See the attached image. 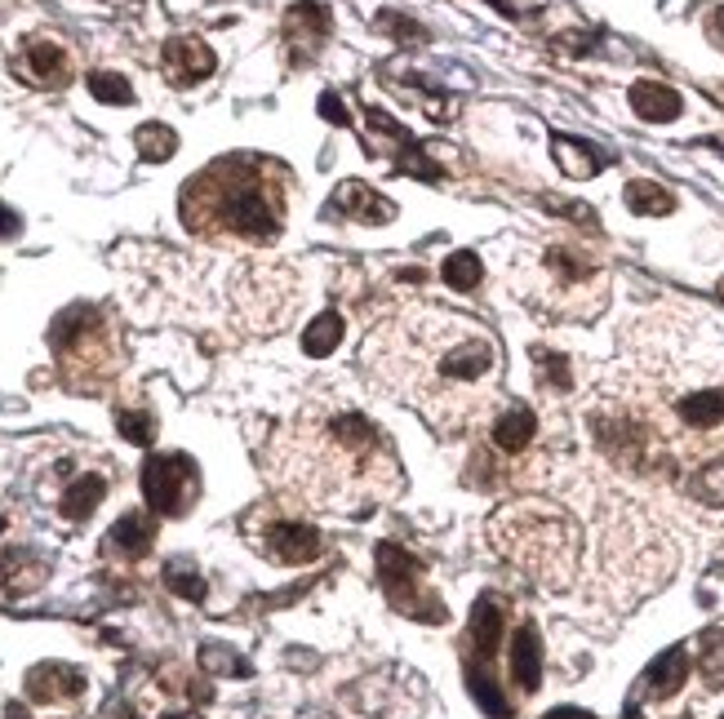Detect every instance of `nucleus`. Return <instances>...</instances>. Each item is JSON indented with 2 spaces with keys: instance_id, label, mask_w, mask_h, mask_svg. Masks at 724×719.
<instances>
[{
  "instance_id": "obj_1",
  "label": "nucleus",
  "mask_w": 724,
  "mask_h": 719,
  "mask_svg": "<svg viewBox=\"0 0 724 719\" xmlns=\"http://www.w3.org/2000/svg\"><path fill=\"white\" fill-rule=\"evenodd\" d=\"M369 377L413 404L440 435L471 426L498 386V343L462 316L418 312L378 329L364 347Z\"/></svg>"
},
{
  "instance_id": "obj_2",
  "label": "nucleus",
  "mask_w": 724,
  "mask_h": 719,
  "mask_svg": "<svg viewBox=\"0 0 724 719\" xmlns=\"http://www.w3.org/2000/svg\"><path fill=\"white\" fill-rule=\"evenodd\" d=\"M281 475L325 511H369L400 489V462L361 408H330L290 431Z\"/></svg>"
},
{
  "instance_id": "obj_3",
  "label": "nucleus",
  "mask_w": 724,
  "mask_h": 719,
  "mask_svg": "<svg viewBox=\"0 0 724 719\" xmlns=\"http://www.w3.org/2000/svg\"><path fill=\"white\" fill-rule=\"evenodd\" d=\"M183 223L200 236H241L272 245L285 227V191L254 156H227L196 174L183 191Z\"/></svg>"
},
{
  "instance_id": "obj_4",
  "label": "nucleus",
  "mask_w": 724,
  "mask_h": 719,
  "mask_svg": "<svg viewBox=\"0 0 724 719\" xmlns=\"http://www.w3.org/2000/svg\"><path fill=\"white\" fill-rule=\"evenodd\" d=\"M489 542L493 551L525 569L534 582L551 587V591H565L574 569H578V551H583V538H578V524L551 506V502H507L489 515Z\"/></svg>"
},
{
  "instance_id": "obj_5",
  "label": "nucleus",
  "mask_w": 724,
  "mask_h": 719,
  "mask_svg": "<svg viewBox=\"0 0 724 719\" xmlns=\"http://www.w3.org/2000/svg\"><path fill=\"white\" fill-rule=\"evenodd\" d=\"M49 347H53V356L62 364V382L67 386H102L107 377H111V368H116V347H111V334H107V325H102V316L94 312V307H67L58 321H53V329H49Z\"/></svg>"
},
{
  "instance_id": "obj_6",
  "label": "nucleus",
  "mask_w": 724,
  "mask_h": 719,
  "mask_svg": "<svg viewBox=\"0 0 724 719\" xmlns=\"http://www.w3.org/2000/svg\"><path fill=\"white\" fill-rule=\"evenodd\" d=\"M378 582H382L391 609H400V613H409V618H422V622H444L440 595L427 587L422 560H413L404 546L378 542Z\"/></svg>"
},
{
  "instance_id": "obj_7",
  "label": "nucleus",
  "mask_w": 724,
  "mask_h": 719,
  "mask_svg": "<svg viewBox=\"0 0 724 719\" xmlns=\"http://www.w3.org/2000/svg\"><path fill=\"white\" fill-rule=\"evenodd\" d=\"M196 493H200V475L187 453H156L143 462V498L151 515H165V520L187 515Z\"/></svg>"
},
{
  "instance_id": "obj_8",
  "label": "nucleus",
  "mask_w": 724,
  "mask_h": 719,
  "mask_svg": "<svg viewBox=\"0 0 724 719\" xmlns=\"http://www.w3.org/2000/svg\"><path fill=\"white\" fill-rule=\"evenodd\" d=\"M364 120H369V134H373V138H369V142H373V147H369L373 156H378V151H387V156L395 160V169H400V174H413V178L440 183V174H444V169H440V165L427 156V147H418V142H413V134H409L404 125H395V120H391L382 107H364Z\"/></svg>"
},
{
  "instance_id": "obj_9",
  "label": "nucleus",
  "mask_w": 724,
  "mask_h": 719,
  "mask_svg": "<svg viewBox=\"0 0 724 719\" xmlns=\"http://www.w3.org/2000/svg\"><path fill=\"white\" fill-rule=\"evenodd\" d=\"M330 31H334V13H330L325 4H316V0H299V4H290V9H285V18H281L285 53H290V62H294V67L316 62V53L325 49Z\"/></svg>"
},
{
  "instance_id": "obj_10",
  "label": "nucleus",
  "mask_w": 724,
  "mask_h": 719,
  "mask_svg": "<svg viewBox=\"0 0 724 719\" xmlns=\"http://www.w3.org/2000/svg\"><path fill=\"white\" fill-rule=\"evenodd\" d=\"M13 71H18V80H27L36 89H62V85H71V53L58 36H27L18 45Z\"/></svg>"
},
{
  "instance_id": "obj_11",
  "label": "nucleus",
  "mask_w": 724,
  "mask_h": 719,
  "mask_svg": "<svg viewBox=\"0 0 724 719\" xmlns=\"http://www.w3.org/2000/svg\"><path fill=\"white\" fill-rule=\"evenodd\" d=\"M263 555H272L276 564H307L325 551V538L321 529H312L307 520H272L258 538Z\"/></svg>"
},
{
  "instance_id": "obj_12",
  "label": "nucleus",
  "mask_w": 724,
  "mask_h": 719,
  "mask_svg": "<svg viewBox=\"0 0 724 719\" xmlns=\"http://www.w3.org/2000/svg\"><path fill=\"white\" fill-rule=\"evenodd\" d=\"M214 67H218V53H214L200 36H174V40H165V49H160V71H165V80L178 85V89H187V85L214 76Z\"/></svg>"
},
{
  "instance_id": "obj_13",
  "label": "nucleus",
  "mask_w": 724,
  "mask_h": 719,
  "mask_svg": "<svg viewBox=\"0 0 724 719\" xmlns=\"http://www.w3.org/2000/svg\"><path fill=\"white\" fill-rule=\"evenodd\" d=\"M325 214H330V218H348V223H369V227H378V223H391V218H395V205H391L387 196H378V191H373L369 183H361V178H343V183L334 187Z\"/></svg>"
},
{
  "instance_id": "obj_14",
  "label": "nucleus",
  "mask_w": 724,
  "mask_h": 719,
  "mask_svg": "<svg viewBox=\"0 0 724 719\" xmlns=\"http://www.w3.org/2000/svg\"><path fill=\"white\" fill-rule=\"evenodd\" d=\"M80 693H85V671L67 667V662H40L27 671V698L31 702L58 707V702H76Z\"/></svg>"
},
{
  "instance_id": "obj_15",
  "label": "nucleus",
  "mask_w": 724,
  "mask_h": 719,
  "mask_svg": "<svg viewBox=\"0 0 724 719\" xmlns=\"http://www.w3.org/2000/svg\"><path fill=\"white\" fill-rule=\"evenodd\" d=\"M511 684L520 698L538 693V684H542V636L534 622H520L511 631Z\"/></svg>"
},
{
  "instance_id": "obj_16",
  "label": "nucleus",
  "mask_w": 724,
  "mask_h": 719,
  "mask_svg": "<svg viewBox=\"0 0 724 719\" xmlns=\"http://www.w3.org/2000/svg\"><path fill=\"white\" fill-rule=\"evenodd\" d=\"M489 440H493V449H498V453L520 457V453H525V449L538 440V417H534V408H525V404L502 408V413L493 417V426H489Z\"/></svg>"
},
{
  "instance_id": "obj_17",
  "label": "nucleus",
  "mask_w": 724,
  "mask_h": 719,
  "mask_svg": "<svg viewBox=\"0 0 724 719\" xmlns=\"http://www.w3.org/2000/svg\"><path fill=\"white\" fill-rule=\"evenodd\" d=\"M151 542H156V520L151 515H143V511H129V515H120L116 524H111V533H107V555H120V560H143L147 551H151Z\"/></svg>"
},
{
  "instance_id": "obj_18",
  "label": "nucleus",
  "mask_w": 724,
  "mask_h": 719,
  "mask_svg": "<svg viewBox=\"0 0 724 719\" xmlns=\"http://www.w3.org/2000/svg\"><path fill=\"white\" fill-rule=\"evenodd\" d=\"M632 111L640 120H649V125H667V120H676L685 111V98L663 80H636L632 85Z\"/></svg>"
},
{
  "instance_id": "obj_19",
  "label": "nucleus",
  "mask_w": 724,
  "mask_h": 719,
  "mask_svg": "<svg viewBox=\"0 0 724 719\" xmlns=\"http://www.w3.org/2000/svg\"><path fill=\"white\" fill-rule=\"evenodd\" d=\"M685 680H689V649H667L649 671H645V693L654 698V702H667V698H676L681 689H685Z\"/></svg>"
},
{
  "instance_id": "obj_20",
  "label": "nucleus",
  "mask_w": 724,
  "mask_h": 719,
  "mask_svg": "<svg viewBox=\"0 0 724 719\" xmlns=\"http://www.w3.org/2000/svg\"><path fill=\"white\" fill-rule=\"evenodd\" d=\"M551 156H556V165L569 174V178H596L605 165H609V156H600L591 142H583V138H569V134H551Z\"/></svg>"
},
{
  "instance_id": "obj_21",
  "label": "nucleus",
  "mask_w": 724,
  "mask_h": 719,
  "mask_svg": "<svg viewBox=\"0 0 724 719\" xmlns=\"http://www.w3.org/2000/svg\"><path fill=\"white\" fill-rule=\"evenodd\" d=\"M502 622H507L502 604H498L493 595H480V600H476V609H471V649H476L471 658L493 662L498 640H502Z\"/></svg>"
},
{
  "instance_id": "obj_22",
  "label": "nucleus",
  "mask_w": 724,
  "mask_h": 719,
  "mask_svg": "<svg viewBox=\"0 0 724 719\" xmlns=\"http://www.w3.org/2000/svg\"><path fill=\"white\" fill-rule=\"evenodd\" d=\"M102 498H107V480L89 471V475H80V480H71V484L62 489V498H58V515L71 520V524H80V520H89V515L98 511Z\"/></svg>"
},
{
  "instance_id": "obj_23",
  "label": "nucleus",
  "mask_w": 724,
  "mask_h": 719,
  "mask_svg": "<svg viewBox=\"0 0 724 719\" xmlns=\"http://www.w3.org/2000/svg\"><path fill=\"white\" fill-rule=\"evenodd\" d=\"M45 573H49V564H45L40 555H31V551H13V555L0 560V591H13V595L36 591V587L45 582Z\"/></svg>"
},
{
  "instance_id": "obj_24",
  "label": "nucleus",
  "mask_w": 724,
  "mask_h": 719,
  "mask_svg": "<svg viewBox=\"0 0 724 719\" xmlns=\"http://www.w3.org/2000/svg\"><path fill=\"white\" fill-rule=\"evenodd\" d=\"M676 413H681L685 426L712 431V426H721L724 422V391H694V395H685V400L676 404Z\"/></svg>"
},
{
  "instance_id": "obj_25",
  "label": "nucleus",
  "mask_w": 724,
  "mask_h": 719,
  "mask_svg": "<svg viewBox=\"0 0 724 719\" xmlns=\"http://www.w3.org/2000/svg\"><path fill=\"white\" fill-rule=\"evenodd\" d=\"M627 209L640 218H663L676 209V196L654 178H636V183H627Z\"/></svg>"
},
{
  "instance_id": "obj_26",
  "label": "nucleus",
  "mask_w": 724,
  "mask_h": 719,
  "mask_svg": "<svg viewBox=\"0 0 724 719\" xmlns=\"http://www.w3.org/2000/svg\"><path fill=\"white\" fill-rule=\"evenodd\" d=\"M343 316L339 312H325V316H316L312 325H307V334H303V352L312 360H325L339 352V343H343Z\"/></svg>"
},
{
  "instance_id": "obj_27",
  "label": "nucleus",
  "mask_w": 724,
  "mask_h": 719,
  "mask_svg": "<svg viewBox=\"0 0 724 719\" xmlns=\"http://www.w3.org/2000/svg\"><path fill=\"white\" fill-rule=\"evenodd\" d=\"M134 147H138L143 160H169L178 151V134L169 125H160V120H147V125L134 129Z\"/></svg>"
},
{
  "instance_id": "obj_28",
  "label": "nucleus",
  "mask_w": 724,
  "mask_h": 719,
  "mask_svg": "<svg viewBox=\"0 0 724 719\" xmlns=\"http://www.w3.org/2000/svg\"><path fill=\"white\" fill-rule=\"evenodd\" d=\"M685 493H689L694 502L724 506V462H703V466H694V475L685 480Z\"/></svg>"
},
{
  "instance_id": "obj_29",
  "label": "nucleus",
  "mask_w": 724,
  "mask_h": 719,
  "mask_svg": "<svg viewBox=\"0 0 724 719\" xmlns=\"http://www.w3.org/2000/svg\"><path fill=\"white\" fill-rule=\"evenodd\" d=\"M547 267L560 276V285H587V280L596 276V263H591V258H583L578 249H565V245L547 249Z\"/></svg>"
},
{
  "instance_id": "obj_30",
  "label": "nucleus",
  "mask_w": 724,
  "mask_h": 719,
  "mask_svg": "<svg viewBox=\"0 0 724 719\" xmlns=\"http://www.w3.org/2000/svg\"><path fill=\"white\" fill-rule=\"evenodd\" d=\"M480 280H485V263H480L471 249H458V254L444 258V285H449V289L471 294Z\"/></svg>"
},
{
  "instance_id": "obj_31",
  "label": "nucleus",
  "mask_w": 724,
  "mask_h": 719,
  "mask_svg": "<svg viewBox=\"0 0 724 719\" xmlns=\"http://www.w3.org/2000/svg\"><path fill=\"white\" fill-rule=\"evenodd\" d=\"M165 587H169L178 600H192V604H200L205 591H209L192 560H169V564H165Z\"/></svg>"
},
{
  "instance_id": "obj_32",
  "label": "nucleus",
  "mask_w": 724,
  "mask_h": 719,
  "mask_svg": "<svg viewBox=\"0 0 724 719\" xmlns=\"http://www.w3.org/2000/svg\"><path fill=\"white\" fill-rule=\"evenodd\" d=\"M89 93L107 107H125L134 102V85L120 76V71H89Z\"/></svg>"
},
{
  "instance_id": "obj_33",
  "label": "nucleus",
  "mask_w": 724,
  "mask_h": 719,
  "mask_svg": "<svg viewBox=\"0 0 724 719\" xmlns=\"http://www.w3.org/2000/svg\"><path fill=\"white\" fill-rule=\"evenodd\" d=\"M373 27L387 31L391 40H400V45H427V27L413 22V18H404V13H395V9H382V13L373 18Z\"/></svg>"
},
{
  "instance_id": "obj_34",
  "label": "nucleus",
  "mask_w": 724,
  "mask_h": 719,
  "mask_svg": "<svg viewBox=\"0 0 724 719\" xmlns=\"http://www.w3.org/2000/svg\"><path fill=\"white\" fill-rule=\"evenodd\" d=\"M698 662H703L707 689H721L724 684V631H707V636L698 640Z\"/></svg>"
},
{
  "instance_id": "obj_35",
  "label": "nucleus",
  "mask_w": 724,
  "mask_h": 719,
  "mask_svg": "<svg viewBox=\"0 0 724 719\" xmlns=\"http://www.w3.org/2000/svg\"><path fill=\"white\" fill-rule=\"evenodd\" d=\"M116 426H120V435L129 444H151V435H156V417L147 408H120L116 413Z\"/></svg>"
},
{
  "instance_id": "obj_36",
  "label": "nucleus",
  "mask_w": 724,
  "mask_h": 719,
  "mask_svg": "<svg viewBox=\"0 0 724 719\" xmlns=\"http://www.w3.org/2000/svg\"><path fill=\"white\" fill-rule=\"evenodd\" d=\"M538 356V373L547 377V386H556V391H569V382H574V373H569V360L556 356V352H534Z\"/></svg>"
},
{
  "instance_id": "obj_37",
  "label": "nucleus",
  "mask_w": 724,
  "mask_h": 719,
  "mask_svg": "<svg viewBox=\"0 0 724 719\" xmlns=\"http://www.w3.org/2000/svg\"><path fill=\"white\" fill-rule=\"evenodd\" d=\"M200 667H205L209 676H218V671H232V676H250V667H245L241 658L223 653L218 644H205V649H200Z\"/></svg>"
},
{
  "instance_id": "obj_38",
  "label": "nucleus",
  "mask_w": 724,
  "mask_h": 719,
  "mask_svg": "<svg viewBox=\"0 0 724 719\" xmlns=\"http://www.w3.org/2000/svg\"><path fill=\"white\" fill-rule=\"evenodd\" d=\"M542 209H551V214H565L569 223H578V227L596 232V209H587V205H574V200H556V196H542Z\"/></svg>"
},
{
  "instance_id": "obj_39",
  "label": "nucleus",
  "mask_w": 724,
  "mask_h": 719,
  "mask_svg": "<svg viewBox=\"0 0 724 719\" xmlns=\"http://www.w3.org/2000/svg\"><path fill=\"white\" fill-rule=\"evenodd\" d=\"M321 116H325L330 125H352V116H348V102H343L334 89H325V93H321Z\"/></svg>"
},
{
  "instance_id": "obj_40",
  "label": "nucleus",
  "mask_w": 724,
  "mask_h": 719,
  "mask_svg": "<svg viewBox=\"0 0 724 719\" xmlns=\"http://www.w3.org/2000/svg\"><path fill=\"white\" fill-rule=\"evenodd\" d=\"M542 719H596V716H587V711H574V707H560V711H547Z\"/></svg>"
},
{
  "instance_id": "obj_41",
  "label": "nucleus",
  "mask_w": 724,
  "mask_h": 719,
  "mask_svg": "<svg viewBox=\"0 0 724 719\" xmlns=\"http://www.w3.org/2000/svg\"><path fill=\"white\" fill-rule=\"evenodd\" d=\"M13 232H18V218L9 209H0V236H13Z\"/></svg>"
},
{
  "instance_id": "obj_42",
  "label": "nucleus",
  "mask_w": 724,
  "mask_h": 719,
  "mask_svg": "<svg viewBox=\"0 0 724 719\" xmlns=\"http://www.w3.org/2000/svg\"><path fill=\"white\" fill-rule=\"evenodd\" d=\"M4 719H31V711H27L22 702H9V707H4Z\"/></svg>"
},
{
  "instance_id": "obj_43",
  "label": "nucleus",
  "mask_w": 724,
  "mask_h": 719,
  "mask_svg": "<svg viewBox=\"0 0 724 719\" xmlns=\"http://www.w3.org/2000/svg\"><path fill=\"white\" fill-rule=\"evenodd\" d=\"M712 27H716V36H721V40H724V4H721V9H716V18H712Z\"/></svg>"
},
{
  "instance_id": "obj_44",
  "label": "nucleus",
  "mask_w": 724,
  "mask_h": 719,
  "mask_svg": "<svg viewBox=\"0 0 724 719\" xmlns=\"http://www.w3.org/2000/svg\"><path fill=\"white\" fill-rule=\"evenodd\" d=\"M489 4H493V9H502V13H511V18H516V4H507V0H489Z\"/></svg>"
},
{
  "instance_id": "obj_45",
  "label": "nucleus",
  "mask_w": 724,
  "mask_h": 719,
  "mask_svg": "<svg viewBox=\"0 0 724 719\" xmlns=\"http://www.w3.org/2000/svg\"><path fill=\"white\" fill-rule=\"evenodd\" d=\"M165 719H200L196 711H183V716H165Z\"/></svg>"
},
{
  "instance_id": "obj_46",
  "label": "nucleus",
  "mask_w": 724,
  "mask_h": 719,
  "mask_svg": "<svg viewBox=\"0 0 724 719\" xmlns=\"http://www.w3.org/2000/svg\"><path fill=\"white\" fill-rule=\"evenodd\" d=\"M721 298H724V280H721Z\"/></svg>"
},
{
  "instance_id": "obj_47",
  "label": "nucleus",
  "mask_w": 724,
  "mask_h": 719,
  "mask_svg": "<svg viewBox=\"0 0 724 719\" xmlns=\"http://www.w3.org/2000/svg\"><path fill=\"white\" fill-rule=\"evenodd\" d=\"M0 529H4V520H0Z\"/></svg>"
}]
</instances>
